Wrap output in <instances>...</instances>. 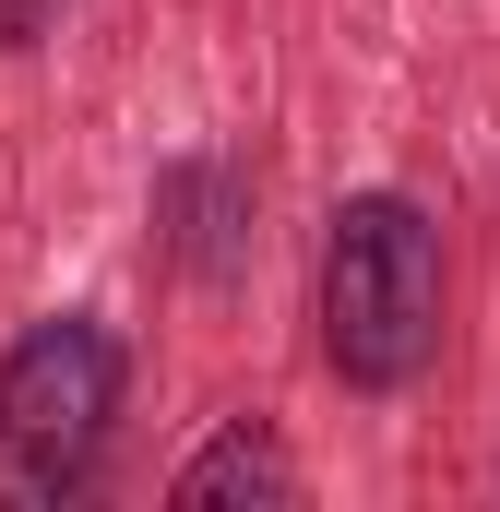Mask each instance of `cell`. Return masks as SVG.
Here are the masks:
<instances>
[{"label":"cell","instance_id":"cell-1","mask_svg":"<svg viewBox=\"0 0 500 512\" xmlns=\"http://www.w3.org/2000/svg\"><path fill=\"white\" fill-rule=\"evenodd\" d=\"M322 358L346 393H405L441 358V227L405 191H346L322 227Z\"/></svg>","mask_w":500,"mask_h":512},{"label":"cell","instance_id":"cell-2","mask_svg":"<svg viewBox=\"0 0 500 512\" xmlns=\"http://www.w3.org/2000/svg\"><path fill=\"white\" fill-rule=\"evenodd\" d=\"M108 417H120V334L108 322L60 310V322L12 334V358H0V501L12 512L84 501Z\"/></svg>","mask_w":500,"mask_h":512},{"label":"cell","instance_id":"cell-3","mask_svg":"<svg viewBox=\"0 0 500 512\" xmlns=\"http://www.w3.org/2000/svg\"><path fill=\"white\" fill-rule=\"evenodd\" d=\"M167 501L179 512H286L298 501V453H286L262 417H227V429L167 477Z\"/></svg>","mask_w":500,"mask_h":512},{"label":"cell","instance_id":"cell-4","mask_svg":"<svg viewBox=\"0 0 500 512\" xmlns=\"http://www.w3.org/2000/svg\"><path fill=\"white\" fill-rule=\"evenodd\" d=\"M155 215H167V239H179L191 274H227L239 262V191H227V167H179L155 191Z\"/></svg>","mask_w":500,"mask_h":512},{"label":"cell","instance_id":"cell-5","mask_svg":"<svg viewBox=\"0 0 500 512\" xmlns=\"http://www.w3.org/2000/svg\"><path fill=\"white\" fill-rule=\"evenodd\" d=\"M48 12H60V0H0V48H36V36H48Z\"/></svg>","mask_w":500,"mask_h":512}]
</instances>
